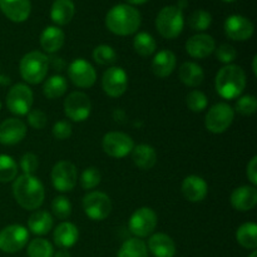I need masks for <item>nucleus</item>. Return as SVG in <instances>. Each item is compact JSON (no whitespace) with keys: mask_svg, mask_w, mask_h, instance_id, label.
Returning a JSON list of instances; mask_svg holds the SVG:
<instances>
[{"mask_svg":"<svg viewBox=\"0 0 257 257\" xmlns=\"http://www.w3.org/2000/svg\"><path fill=\"white\" fill-rule=\"evenodd\" d=\"M15 201L24 210H37L44 202V186L34 175H22L13 183Z\"/></svg>","mask_w":257,"mask_h":257,"instance_id":"1","label":"nucleus"},{"mask_svg":"<svg viewBox=\"0 0 257 257\" xmlns=\"http://www.w3.org/2000/svg\"><path fill=\"white\" fill-rule=\"evenodd\" d=\"M141 13L128 4H118L113 7L105 17V25L113 34L125 37L135 34L141 27Z\"/></svg>","mask_w":257,"mask_h":257,"instance_id":"2","label":"nucleus"},{"mask_svg":"<svg viewBox=\"0 0 257 257\" xmlns=\"http://www.w3.org/2000/svg\"><path fill=\"white\" fill-rule=\"evenodd\" d=\"M216 92L225 99L240 97L246 88V74L240 65L227 64L218 70L215 79Z\"/></svg>","mask_w":257,"mask_h":257,"instance_id":"3","label":"nucleus"},{"mask_svg":"<svg viewBox=\"0 0 257 257\" xmlns=\"http://www.w3.org/2000/svg\"><path fill=\"white\" fill-rule=\"evenodd\" d=\"M49 59L43 53L29 52L22 58L19 64L20 75L29 84H39L47 77Z\"/></svg>","mask_w":257,"mask_h":257,"instance_id":"4","label":"nucleus"},{"mask_svg":"<svg viewBox=\"0 0 257 257\" xmlns=\"http://www.w3.org/2000/svg\"><path fill=\"white\" fill-rule=\"evenodd\" d=\"M185 27L183 12L177 7H166L158 13L156 19V28L158 33L166 39H175L182 33Z\"/></svg>","mask_w":257,"mask_h":257,"instance_id":"5","label":"nucleus"},{"mask_svg":"<svg viewBox=\"0 0 257 257\" xmlns=\"http://www.w3.org/2000/svg\"><path fill=\"white\" fill-rule=\"evenodd\" d=\"M235 118V110L227 103H217L207 112L205 118V125L207 131L215 135L226 132L232 124Z\"/></svg>","mask_w":257,"mask_h":257,"instance_id":"6","label":"nucleus"},{"mask_svg":"<svg viewBox=\"0 0 257 257\" xmlns=\"http://www.w3.org/2000/svg\"><path fill=\"white\" fill-rule=\"evenodd\" d=\"M83 210L93 221H103L112 212V201L105 193L93 191L83 197Z\"/></svg>","mask_w":257,"mask_h":257,"instance_id":"7","label":"nucleus"},{"mask_svg":"<svg viewBox=\"0 0 257 257\" xmlns=\"http://www.w3.org/2000/svg\"><path fill=\"white\" fill-rule=\"evenodd\" d=\"M29 232L22 225H10L0 231V250L7 253L19 252L27 246Z\"/></svg>","mask_w":257,"mask_h":257,"instance_id":"8","label":"nucleus"},{"mask_svg":"<svg viewBox=\"0 0 257 257\" xmlns=\"http://www.w3.org/2000/svg\"><path fill=\"white\" fill-rule=\"evenodd\" d=\"M33 92L28 85L15 84L9 89L7 95L8 109L17 115H25L30 112L33 105Z\"/></svg>","mask_w":257,"mask_h":257,"instance_id":"9","label":"nucleus"},{"mask_svg":"<svg viewBox=\"0 0 257 257\" xmlns=\"http://www.w3.org/2000/svg\"><path fill=\"white\" fill-rule=\"evenodd\" d=\"M157 215L150 207H141L130 218V231L137 238L147 237L157 227Z\"/></svg>","mask_w":257,"mask_h":257,"instance_id":"10","label":"nucleus"},{"mask_svg":"<svg viewBox=\"0 0 257 257\" xmlns=\"http://www.w3.org/2000/svg\"><path fill=\"white\" fill-rule=\"evenodd\" d=\"M78 172L69 161H59L52 170V183L59 192H70L77 185Z\"/></svg>","mask_w":257,"mask_h":257,"instance_id":"11","label":"nucleus"},{"mask_svg":"<svg viewBox=\"0 0 257 257\" xmlns=\"http://www.w3.org/2000/svg\"><path fill=\"white\" fill-rule=\"evenodd\" d=\"M92 112L89 97L83 92H73L65 98L64 113L73 122H83Z\"/></svg>","mask_w":257,"mask_h":257,"instance_id":"12","label":"nucleus"},{"mask_svg":"<svg viewBox=\"0 0 257 257\" xmlns=\"http://www.w3.org/2000/svg\"><path fill=\"white\" fill-rule=\"evenodd\" d=\"M103 151L113 158H123L135 147L132 137L123 132H109L103 137Z\"/></svg>","mask_w":257,"mask_h":257,"instance_id":"13","label":"nucleus"},{"mask_svg":"<svg viewBox=\"0 0 257 257\" xmlns=\"http://www.w3.org/2000/svg\"><path fill=\"white\" fill-rule=\"evenodd\" d=\"M102 88L107 95L118 98L125 93L128 88V75L120 67H110L103 73Z\"/></svg>","mask_w":257,"mask_h":257,"instance_id":"14","label":"nucleus"},{"mask_svg":"<svg viewBox=\"0 0 257 257\" xmlns=\"http://www.w3.org/2000/svg\"><path fill=\"white\" fill-rule=\"evenodd\" d=\"M69 79L78 88H90L97 80V73L93 65L84 59H75L68 67Z\"/></svg>","mask_w":257,"mask_h":257,"instance_id":"15","label":"nucleus"},{"mask_svg":"<svg viewBox=\"0 0 257 257\" xmlns=\"http://www.w3.org/2000/svg\"><path fill=\"white\" fill-rule=\"evenodd\" d=\"M225 33L230 39L236 42H245L253 35L252 22L242 15H231L225 20Z\"/></svg>","mask_w":257,"mask_h":257,"instance_id":"16","label":"nucleus"},{"mask_svg":"<svg viewBox=\"0 0 257 257\" xmlns=\"http://www.w3.org/2000/svg\"><path fill=\"white\" fill-rule=\"evenodd\" d=\"M27 136V125L18 118H8L0 123V143L5 146L18 145Z\"/></svg>","mask_w":257,"mask_h":257,"instance_id":"17","label":"nucleus"},{"mask_svg":"<svg viewBox=\"0 0 257 257\" xmlns=\"http://www.w3.org/2000/svg\"><path fill=\"white\" fill-rule=\"evenodd\" d=\"M216 49L213 38L208 34H196L191 37L186 43V52L196 59H203L212 54Z\"/></svg>","mask_w":257,"mask_h":257,"instance_id":"18","label":"nucleus"},{"mask_svg":"<svg viewBox=\"0 0 257 257\" xmlns=\"http://www.w3.org/2000/svg\"><path fill=\"white\" fill-rule=\"evenodd\" d=\"M182 195L190 202H201L208 193V185L200 176H188L182 182Z\"/></svg>","mask_w":257,"mask_h":257,"instance_id":"19","label":"nucleus"},{"mask_svg":"<svg viewBox=\"0 0 257 257\" xmlns=\"http://www.w3.org/2000/svg\"><path fill=\"white\" fill-rule=\"evenodd\" d=\"M0 10L12 22L22 23L29 18L30 0H0Z\"/></svg>","mask_w":257,"mask_h":257,"instance_id":"20","label":"nucleus"},{"mask_svg":"<svg viewBox=\"0 0 257 257\" xmlns=\"http://www.w3.org/2000/svg\"><path fill=\"white\" fill-rule=\"evenodd\" d=\"M231 205L235 210L246 212L252 210L257 203V190L255 186H241L231 193Z\"/></svg>","mask_w":257,"mask_h":257,"instance_id":"21","label":"nucleus"},{"mask_svg":"<svg viewBox=\"0 0 257 257\" xmlns=\"http://www.w3.org/2000/svg\"><path fill=\"white\" fill-rule=\"evenodd\" d=\"M175 53L171 50H161L155 55L152 60V72L158 78H167L173 73L176 68Z\"/></svg>","mask_w":257,"mask_h":257,"instance_id":"22","label":"nucleus"},{"mask_svg":"<svg viewBox=\"0 0 257 257\" xmlns=\"http://www.w3.org/2000/svg\"><path fill=\"white\" fill-rule=\"evenodd\" d=\"M148 248L155 257H175L176 243L166 233H155L148 240Z\"/></svg>","mask_w":257,"mask_h":257,"instance_id":"23","label":"nucleus"},{"mask_svg":"<svg viewBox=\"0 0 257 257\" xmlns=\"http://www.w3.org/2000/svg\"><path fill=\"white\" fill-rule=\"evenodd\" d=\"M79 237V231L77 226L70 222H62L57 226L53 233L54 243L60 248H69L75 245Z\"/></svg>","mask_w":257,"mask_h":257,"instance_id":"24","label":"nucleus"},{"mask_svg":"<svg viewBox=\"0 0 257 257\" xmlns=\"http://www.w3.org/2000/svg\"><path fill=\"white\" fill-rule=\"evenodd\" d=\"M132 160L140 170L148 171L155 167L157 162V153L150 145L135 146L132 150Z\"/></svg>","mask_w":257,"mask_h":257,"instance_id":"25","label":"nucleus"},{"mask_svg":"<svg viewBox=\"0 0 257 257\" xmlns=\"http://www.w3.org/2000/svg\"><path fill=\"white\" fill-rule=\"evenodd\" d=\"M65 35L62 29L57 27H48L40 35V45L47 53H57L64 45Z\"/></svg>","mask_w":257,"mask_h":257,"instance_id":"26","label":"nucleus"},{"mask_svg":"<svg viewBox=\"0 0 257 257\" xmlns=\"http://www.w3.org/2000/svg\"><path fill=\"white\" fill-rule=\"evenodd\" d=\"M181 82L185 85L191 88H196L202 84L205 79V73L203 69L195 62H186L183 63L178 70Z\"/></svg>","mask_w":257,"mask_h":257,"instance_id":"27","label":"nucleus"},{"mask_svg":"<svg viewBox=\"0 0 257 257\" xmlns=\"http://www.w3.org/2000/svg\"><path fill=\"white\" fill-rule=\"evenodd\" d=\"M75 7L72 0H55L50 10V18L58 25H67L74 17Z\"/></svg>","mask_w":257,"mask_h":257,"instance_id":"28","label":"nucleus"},{"mask_svg":"<svg viewBox=\"0 0 257 257\" xmlns=\"http://www.w3.org/2000/svg\"><path fill=\"white\" fill-rule=\"evenodd\" d=\"M53 217L47 211H35L28 220V228L34 235H47L53 228Z\"/></svg>","mask_w":257,"mask_h":257,"instance_id":"29","label":"nucleus"},{"mask_svg":"<svg viewBox=\"0 0 257 257\" xmlns=\"http://www.w3.org/2000/svg\"><path fill=\"white\" fill-rule=\"evenodd\" d=\"M236 240L242 247L255 250L257 247V226L253 222H246L238 227Z\"/></svg>","mask_w":257,"mask_h":257,"instance_id":"30","label":"nucleus"},{"mask_svg":"<svg viewBox=\"0 0 257 257\" xmlns=\"http://www.w3.org/2000/svg\"><path fill=\"white\" fill-rule=\"evenodd\" d=\"M68 89V82L63 75H53L43 85V93L49 99H57L65 94Z\"/></svg>","mask_w":257,"mask_h":257,"instance_id":"31","label":"nucleus"},{"mask_svg":"<svg viewBox=\"0 0 257 257\" xmlns=\"http://www.w3.org/2000/svg\"><path fill=\"white\" fill-rule=\"evenodd\" d=\"M117 257H148L147 245L137 237L130 238L120 246Z\"/></svg>","mask_w":257,"mask_h":257,"instance_id":"32","label":"nucleus"},{"mask_svg":"<svg viewBox=\"0 0 257 257\" xmlns=\"http://www.w3.org/2000/svg\"><path fill=\"white\" fill-rule=\"evenodd\" d=\"M133 48H135L136 53L140 54L141 57H150L156 52L157 43L150 33L142 32L138 33L133 39Z\"/></svg>","mask_w":257,"mask_h":257,"instance_id":"33","label":"nucleus"},{"mask_svg":"<svg viewBox=\"0 0 257 257\" xmlns=\"http://www.w3.org/2000/svg\"><path fill=\"white\" fill-rule=\"evenodd\" d=\"M27 252L29 257H53L54 248L45 238H35L28 245Z\"/></svg>","mask_w":257,"mask_h":257,"instance_id":"34","label":"nucleus"},{"mask_svg":"<svg viewBox=\"0 0 257 257\" xmlns=\"http://www.w3.org/2000/svg\"><path fill=\"white\" fill-rule=\"evenodd\" d=\"M18 175V165L10 156L0 155V182L7 183L15 180Z\"/></svg>","mask_w":257,"mask_h":257,"instance_id":"35","label":"nucleus"},{"mask_svg":"<svg viewBox=\"0 0 257 257\" xmlns=\"http://www.w3.org/2000/svg\"><path fill=\"white\" fill-rule=\"evenodd\" d=\"M212 23V17L208 12L206 10H196L191 14L190 19H188V24L192 28L193 30H197V32H203V30L208 29Z\"/></svg>","mask_w":257,"mask_h":257,"instance_id":"36","label":"nucleus"},{"mask_svg":"<svg viewBox=\"0 0 257 257\" xmlns=\"http://www.w3.org/2000/svg\"><path fill=\"white\" fill-rule=\"evenodd\" d=\"M93 59L100 65H110L117 60L114 49L107 44L98 45L93 50Z\"/></svg>","mask_w":257,"mask_h":257,"instance_id":"37","label":"nucleus"},{"mask_svg":"<svg viewBox=\"0 0 257 257\" xmlns=\"http://www.w3.org/2000/svg\"><path fill=\"white\" fill-rule=\"evenodd\" d=\"M52 212L59 220H67L72 215V203L64 196H58L52 202Z\"/></svg>","mask_w":257,"mask_h":257,"instance_id":"38","label":"nucleus"},{"mask_svg":"<svg viewBox=\"0 0 257 257\" xmlns=\"http://www.w3.org/2000/svg\"><path fill=\"white\" fill-rule=\"evenodd\" d=\"M186 103H187V107L190 108L192 112L200 113L207 107L208 104V99L206 97V94L201 90H192L187 94L186 97Z\"/></svg>","mask_w":257,"mask_h":257,"instance_id":"39","label":"nucleus"},{"mask_svg":"<svg viewBox=\"0 0 257 257\" xmlns=\"http://www.w3.org/2000/svg\"><path fill=\"white\" fill-rule=\"evenodd\" d=\"M102 180L99 170L97 167H89L83 171L82 177H80V185L84 190H93L97 187Z\"/></svg>","mask_w":257,"mask_h":257,"instance_id":"40","label":"nucleus"},{"mask_svg":"<svg viewBox=\"0 0 257 257\" xmlns=\"http://www.w3.org/2000/svg\"><path fill=\"white\" fill-rule=\"evenodd\" d=\"M236 112L240 113L242 115H252L257 110V100L255 95H243V97L238 98L235 105Z\"/></svg>","mask_w":257,"mask_h":257,"instance_id":"41","label":"nucleus"},{"mask_svg":"<svg viewBox=\"0 0 257 257\" xmlns=\"http://www.w3.org/2000/svg\"><path fill=\"white\" fill-rule=\"evenodd\" d=\"M216 57L221 63H225L226 65L232 63L237 57V52L235 48L230 44H221L216 50Z\"/></svg>","mask_w":257,"mask_h":257,"instance_id":"42","label":"nucleus"},{"mask_svg":"<svg viewBox=\"0 0 257 257\" xmlns=\"http://www.w3.org/2000/svg\"><path fill=\"white\" fill-rule=\"evenodd\" d=\"M28 122L35 130H43L48 123V117L43 110L33 109L28 113Z\"/></svg>","mask_w":257,"mask_h":257,"instance_id":"43","label":"nucleus"},{"mask_svg":"<svg viewBox=\"0 0 257 257\" xmlns=\"http://www.w3.org/2000/svg\"><path fill=\"white\" fill-rule=\"evenodd\" d=\"M39 161L38 157L33 153H25L20 160V167L24 171V175H34L35 171L38 170Z\"/></svg>","mask_w":257,"mask_h":257,"instance_id":"44","label":"nucleus"},{"mask_svg":"<svg viewBox=\"0 0 257 257\" xmlns=\"http://www.w3.org/2000/svg\"><path fill=\"white\" fill-rule=\"evenodd\" d=\"M52 132L57 140H68L72 136V125H70V123L65 122V120H59V122H57L53 125Z\"/></svg>","mask_w":257,"mask_h":257,"instance_id":"45","label":"nucleus"},{"mask_svg":"<svg viewBox=\"0 0 257 257\" xmlns=\"http://www.w3.org/2000/svg\"><path fill=\"white\" fill-rule=\"evenodd\" d=\"M246 175L247 178L250 180V182L252 183V186L257 185V157L253 156L250 160V162L247 163V168H246Z\"/></svg>","mask_w":257,"mask_h":257,"instance_id":"46","label":"nucleus"},{"mask_svg":"<svg viewBox=\"0 0 257 257\" xmlns=\"http://www.w3.org/2000/svg\"><path fill=\"white\" fill-rule=\"evenodd\" d=\"M49 59H52L54 68H57L58 70H62L63 69V67H64V62H63V60H62V58L52 57V58H49Z\"/></svg>","mask_w":257,"mask_h":257,"instance_id":"47","label":"nucleus"},{"mask_svg":"<svg viewBox=\"0 0 257 257\" xmlns=\"http://www.w3.org/2000/svg\"><path fill=\"white\" fill-rule=\"evenodd\" d=\"M53 257H70V253L68 252L65 248H62V250L58 251L57 253H54V256H53Z\"/></svg>","mask_w":257,"mask_h":257,"instance_id":"48","label":"nucleus"},{"mask_svg":"<svg viewBox=\"0 0 257 257\" xmlns=\"http://www.w3.org/2000/svg\"><path fill=\"white\" fill-rule=\"evenodd\" d=\"M187 5H188L187 0H180V2H178V4H177V8L183 12V9H185V8L187 7Z\"/></svg>","mask_w":257,"mask_h":257,"instance_id":"49","label":"nucleus"},{"mask_svg":"<svg viewBox=\"0 0 257 257\" xmlns=\"http://www.w3.org/2000/svg\"><path fill=\"white\" fill-rule=\"evenodd\" d=\"M127 3H130V4H136V5H141V4H145L146 2H148V0H125Z\"/></svg>","mask_w":257,"mask_h":257,"instance_id":"50","label":"nucleus"},{"mask_svg":"<svg viewBox=\"0 0 257 257\" xmlns=\"http://www.w3.org/2000/svg\"><path fill=\"white\" fill-rule=\"evenodd\" d=\"M256 63H257V55H255V57H253V60H252V72H253V74H255V75H257Z\"/></svg>","mask_w":257,"mask_h":257,"instance_id":"51","label":"nucleus"},{"mask_svg":"<svg viewBox=\"0 0 257 257\" xmlns=\"http://www.w3.org/2000/svg\"><path fill=\"white\" fill-rule=\"evenodd\" d=\"M248 257H257V252H256V251H253V252L251 253V255L248 256Z\"/></svg>","mask_w":257,"mask_h":257,"instance_id":"52","label":"nucleus"},{"mask_svg":"<svg viewBox=\"0 0 257 257\" xmlns=\"http://www.w3.org/2000/svg\"><path fill=\"white\" fill-rule=\"evenodd\" d=\"M223 2H232V0H223Z\"/></svg>","mask_w":257,"mask_h":257,"instance_id":"53","label":"nucleus"},{"mask_svg":"<svg viewBox=\"0 0 257 257\" xmlns=\"http://www.w3.org/2000/svg\"><path fill=\"white\" fill-rule=\"evenodd\" d=\"M0 109H2V103H0Z\"/></svg>","mask_w":257,"mask_h":257,"instance_id":"54","label":"nucleus"}]
</instances>
